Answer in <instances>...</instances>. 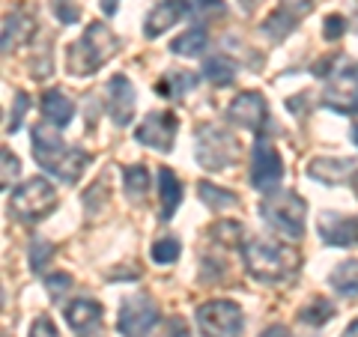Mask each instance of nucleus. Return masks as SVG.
Returning a JSON list of instances; mask_svg holds the SVG:
<instances>
[{
    "label": "nucleus",
    "instance_id": "1",
    "mask_svg": "<svg viewBox=\"0 0 358 337\" xmlns=\"http://www.w3.org/2000/svg\"><path fill=\"white\" fill-rule=\"evenodd\" d=\"M33 159L51 176H57L60 182L72 185L90 164V152L81 147H66V141L60 138V129L45 120L33 129Z\"/></svg>",
    "mask_w": 358,
    "mask_h": 337
},
{
    "label": "nucleus",
    "instance_id": "2",
    "mask_svg": "<svg viewBox=\"0 0 358 337\" xmlns=\"http://www.w3.org/2000/svg\"><path fill=\"white\" fill-rule=\"evenodd\" d=\"M242 260L254 280H260V284H281V280H287L299 268L301 257L284 242H266L251 236V239L242 242Z\"/></svg>",
    "mask_w": 358,
    "mask_h": 337
},
{
    "label": "nucleus",
    "instance_id": "3",
    "mask_svg": "<svg viewBox=\"0 0 358 337\" xmlns=\"http://www.w3.org/2000/svg\"><path fill=\"white\" fill-rule=\"evenodd\" d=\"M117 48H120V39L102 24V21H93V24L84 30V36L69 48L66 69H69V75H75V78H90L114 57Z\"/></svg>",
    "mask_w": 358,
    "mask_h": 337
},
{
    "label": "nucleus",
    "instance_id": "4",
    "mask_svg": "<svg viewBox=\"0 0 358 337\" xmlns=\"http://www.w3.org/2000/svg\"><path fill=\"white\" fill-rule=\"evenodd\" d=\"M305 212H308V203H305V197L296 194V191H272V194H266L263 203H260L263 221L278 236H284L289 242L305 236Z\"/></svg>",
    "mask_w": 358,
    "mask_h": 337
},
{
    "label": "nucleus",
    "instance_id": "5",
    "mask_svg": "<svg viewBox=\"0 0 358 337\" xmlns=\"http://www.w3.org/2000/svg\"><path fill=\"white\" fill-rule=\"evenodd\" d=\"M60 203V194H57V188H54L45 176H33L27 179L21 188L13 191V200H9V209H13V215L18 221H42V218H48L54 209H57Z\"/></svg>",
    "mask_w": 358,
    "mask_h": 337
},
{
    "label": "nucleus",
    "instance_id": "6",
    "mask_svg": "<svg viewBox=\"0 0 358 337\" xmlns=\"http://www.w3.org/2000/svg\"><path fill=\"white\" fill-rule=\"evenodd\" d=\"M239 159V141L221 126H203L197 131V162L203 171H227Z\"/></svg>",
    "mask_w": 358,
    "mask_h": 337
},
{
    "label": "nucleus",
    "instance_id": "7",
    "mask_svg": "<svg viewBox=\"0 0 358 337\" xmlns=\"http://www.w3.org/2000/svg\"><path fill=\"white\" fill-rule=\"evenodd\" d=\"M197 329L203 337H239L242 334V308L236 301H227V299H212L206 305L197 308Z\"/></svg>",
    "mask_w": 358,
    "mask_h": 337
},
{
    "label": "nucleus",
    "instance_id": "8",
    "mask_svg": "<svg viewBox=\"0 0 358 337\" xmlns=\"http://www.w3.org/2000/svg\"><path fill=\"white\" fill-rule=\"evenodd\" d=\"M284 179V162L281 152L275 150V143L266 138V134H257L254 150H251V185L263 194H272L278 191Z\"/></svg>",
    "mask_w": 358,
    "mask_h": 337
},
{
    "label": "nucleus",
    "instance_id": "9",
    "mask_svg": "<svg viewBox=\"0 0 358 337\" xmlns=\"http://www.w3.org/2000/svg\"><path fill=\"white\" fill-rule=\"evenodd\" d=\"M322 105L338 114H358V63H346L329 78L322 89Z\"/></svg>",
    "mask_w": 358,
    "mask_h": 337
},
{
    "label": "nucleus",
    "instance_id": "10",
    "mask_svg": "<svg viewBox=\"0 0 358 337\" xmlns=\"http://www.w3.org/2000/svg\"><path fill=\"white\" fill-rule=\"evenodd\" d=\"M155 322H159V305L147 293H134L122 301V310L117 320L122 337H147Z\"/></svg>",
    "mask_w": 358,
    "mask_h": 337
},
{
    "label": "nucleus",
    "instance_id": "11",
    "mask_svg": "<svg viewBox=\"0 0 358 337\" xmlns=\"http://www.w3.org/2000/svg\"><path fill=\"white\" fill-rule=\"evenodd\" d=\"M227 122L239 129H251L257 134H263L268 129V105L266 99L257 93V89H248V93H239L227 108Z\"/></svg>",
    "mask_w": 358,
    "mask_h": 337
},
{
    "label": "nucleus",
    "instance_id": "12",
    "mask_svg": "<svg viewBox=\"0 0 358 337\" xmlns=\"http://www.w3.org/2000/svg\"><path fill=\"white\" fill-rule=\"evenodd\" d=\"M176 129H179V120H176L173 110H159V114H150L141 122L138 131H134V138H138V143H143V147H150V150L171 152Z\"/></svg>",
    "mask_w": 358,
    "mask_h": 337
},
{
    "label": "nucleus",
    "instance_id": "13",
    "mask_svg": "<svg viewBox=\"0 0 358 337\" xmlns=\"http://www.w3.org/2000/svg\"><path fill=\"white\" fill-rule=\"evenodd\" d=\"M317 0H281V6L263 21V33L268 42H284L299 27V21L310 15Z\"/></svg>",
    "mask_w": 358,
    "mask_h": 337
},
{
    "label": "nucleus",
    "instance_id": "14",
    "mask_svg": "<svg viewBox=\"0 0 358 337\" xmlns=\"http://www.w3.org/2000/svg\"><path fill=\"white\" fill-rule=\"evenodd\" d=\"M105 105H108V114L117 126H129L131 114H134V87L126 75H114L105 87Z\"/></svg>",
    "mask_w": 358,
    "mask_h": 337
},
{
    "label": "nucleus",
    "instance_id": "15",
    "mask_svg": "<svg viewBox=\"0 0 358 337\" xmlns=\"http://www.w3.org/2000/svg\"><path fill=\"white\" fill-rule=\"evenodd\" d=\"M320 239L331 248H350L358 239V221L341 212H322L320 215Z\"/></svg>",
    "mask_w": 358,
    "mask_h": 337
},
{
    "label": "nucleus",
    "instance_id": "16",
    "mask_svg": "<svg viewBox=\"0 0 358 337\" xmlns=\"http://www.w3.org/2000/svg\"><path fill=\"white\" fill-rule=\"evenodd\" d=\"M63 317H66V322H69V329H75L78 334L84 337V334H93L99 329L105 310H102V305H99L96 299H75L72 305H66Z\"/></svg>",
    "mask_w": 358,
    "mask_h": 337
},
{
    "label": "nucleus",
    "instance_id": "17",
    "mask_svg": "<svg viewBox=\"0 0 358 337\" xmlns=\"http://www.w3.org/2000/svg\"><path fill=\"white\" fill-rule=\"evenodd\" d=\"M355 167L358 164L352 159H313L308 164V176L326 185H341L346 182V176L355 173Z\"/></svg>",
    "mask_w": 358,
    "mask_h": 337
},
{
    "label": "nucleus",
    "instance_id": "18",
    "mask_svg": "<svg viewBox=\"0 0 358 337\" xmlns=\"http://www.w3.org/2000/svg\"><path fill=\"white\" fill-rule=\"evenodd\" d=\"M179 18H185V15H182V9H179L176 0H159V3L150 9L147 21H143V36H147V39L162 36V33L171 30Z\"/></svg>",
    "mask_w": 358,
    "mask_h": 337
},
{
    "label": "nucleus",
    "instance_id": "19",
    "mask_svg": "<svg viewBox=\"0 0 358 337\" xmlns=\"http://www.w3.org/2000/svg\"><path fill=\"white\" fill-rule=\"evenodd\" d=\"M159 197H162V221H171L182 203V182L171 167H159Z\"/></svg>",
    "mask_w": 358,
    "mask_h": 337
},
{
    "label": "nucleus",
    "instance_id": "20",
    "mask_svg": "<svg viewBox=\"0 0 358 337\" xmlns=\"http://www.w3.org/2000/svg\"><path fill=\"white\" fill-rule=\"evenodd\" d=\"M42 114L57 129H66L75 117V102L66 93H60V89H48V93L42 96Z\"/></svg>",
    "mask_w": 358,
    "mask_h": 337
},
{
    "label": "nucleus",
    "instance_id": "21",
    "mask_svg": "<svg viewBox=\"0 0 358 337\" xmlns=\"http://www.w3.org/2000/svg\"><path fill=\"white\" fill-rule=\"evenodd\" d=\"M329 287L346 301L358 299V260H343L334 266V272L329 275Z\"/></svg>",
    "mask_w": 358,
    "mask_h": 337
},
{
    "label": "nucleus",
    "instance_id": "22",
    "mask_svg": "<svg viewBox=\"0 0 358 337\" xmlns=\"http://www.w3.org/2000/svg\"><path fill=\"white\" fill-rule=\"evenodd\" d=\"M33 18L27 13H13V15H6L3 21V51H13L18 48L24 39L33 36Z\"/></svg>",
    "mask_w": 358,
    "mask_h": 337
},
{
    "label": "nucleus",
    "instance_id": "23",
    "mask_svg": "<svg viewBox=\"0 0 358 337\" xmlns=\"http://www.w3.org/2000/svg\"><path fill=\"white\" fill-rule=\"evenodd\" d=\"M200 78L192 75V72H185V69H179V72H164V78L159 84H155V93L164 96V99H182L188 89H194L197 87Z\"/></svg>",
    "mask_w": 358,
    "mask_h": 337
},
{
    "label": "nucleus",
    "instance_id": "24",
    "mask_svg": "<svg viewBox=\"0 0 358 337\" xmlns=\"http://www.w3.org/2000/svg\"><path fill=\"white\" fill-rule=\"evenodd\" d=\"M197 197L212 209V212H227V209H239V197L227 188H218L212 182H200L197 185Z\"/></svg>",
    "mask_w": 358,
    "mask_h": 337
},
{
    "label": "nucleus",
    "instance_id": "25",
    "mask_svg": "<svg viewBox=\"0 0 358 337\" xmlns=\"http://www.w3.org/2000/svg\"><path fill=\"white\" fill-rule=\"evenodd\" d=\"M203 78L212 81L215 87H227L236 78V63H233L227 54H215V57H206L203 63Z\"/></svg>",
    "mask_w": 358,
    "mask_h": 337
},
{
    "label": "nucleus",
    "instance_id": "26",
    "mask_svg": "<svg viewBox=\"0 0 358 337\" xmlns=\"http://www.w3.org/2000/svg\"><path fill=\"white\" fill-rule=\"evenodd\" d=\"M206 45H209L206 30L197 24V27H192V30H185L182 36H176L173 45H171V51H173V54H182V57H200V54L206 51Z\"/></svg>",
    "mask_w": 358,
    "mask_h": 337
},
{
    "label": "nucleus",
    "instance_id": "27",
    "mask_svg": "<svg viewBox=\"0 0 358 337\" xmlns=\"http://www.w3.org/2000/svg\"><path fill=\"white\" fill-rule=\"evenodd\" d=\"M122 182H126L129 200L141 203V200L147 197V191H150V171L143 164H129L126 171H122Z\"/></svg>",
    "mask_w": 358,
    "mask_h": 337
},
{
    "label": "nucleus",
    "instance_id": "28",
    "mask_svg": "<svg viewBox=\"0 0 358 337\" xmlns=\"http://www.w3.org/2000/svg\"><path fill=\"white\" fill-rule=\"evenodd\" d=\"M334 305L329 299H313L308 308H301L299 310V320L305 322V325H313V329H320V325H326L329 320H334Z\"/></svg>",
    "mask_w": 358,
    "mask_h": 337
},
{
    "label": "nucleus",
    "instance_id": "29",
    "mask_svg": "<svg viewBox=\"0 0 358 337\" xmlns=\"http://www.w3.org/2000/svg\"><path fill=\"white\" fill-rule=\"evenodd\" d=\"M185 18H206L224 13V0H176Z\"/></svg>",
    "mask_w": 358,
    "mask_h": 337
},
{
    "label": "nucleus",
    "instance_id": "30",
    "mask_svg": "<svg viewBox=\"0 0 358 337\" xmlns=\"http://www.w3.org/2000/svg\"><path fill=\"white\" fill-rule=\"evenodd\" d=\"M179 251H182V245H179V239H173V236L155 239V242H152V248H150L152 260H155V263H162V266H171L176 257H179Z\"/></svg>",
    "mask_w": 358,
    "mask_h": 337
},
{
    "label": "nucleus",
    "instance_id": "31",
    "mask_svg": "<svg viewBox=\"0 0 358 337\" xmlns=\"http://www.w3.org/2000/svg\"><path fill=\"white\" fill-rule=\"evenodd\" d=\"M105 188H110V182H108V176H99L93 185H90V191H84V209L90 212V215H99V209L105 206V200H108V194H105Z\"/></svg>",
    "mask_w": 358,
    "mask_h": 337
},
{
    "label": "nucleus",
    "instance_id": "32",
    "mask_svg": "<svg viewBox=\"0 0 358 337\" xmlns=\"http://www.w3.org/2000/svg\"><path fill=\"white\" fill-rule=\"evenodd\" d=\"M51 257H54V245H51V242H45V239H39V236H36V239L30 242V268L39 275L42 268L51 263Z\"/></svg>",
    "mask_w": 358,
    "mask_h": 337
},
{
    "label": "nucleus",
    "instance_id": "33",
    "mask_svg": "<svg viewBox=\"0 0 358 337\" xmlns=\"http://www.w3.org/2000/svg\"><path fill=\"white\" fill-rule=\"evenodd\" d=\"M209 236H212L215 242H221V245H239V248H242V242L230 239V236H242V239H245V233H242V227H239L236 221H218L215 227L209 230Z\"/></svg>",
    "mask_w": 358,
    "mask_h": 337
},
{
    "label": "nucleus",
    "instance_id": "34",
    "mask_svg": "<svg viewBox=\"0 0 358 337\" xmlns=\"http://www.w3.org/2000/svg\"><path fill=\"white\" fill-rule=\"evenodd\" d=\"M30 108V96L27 93H15V108L9 110V122H6V134H15L21 129V120H24Z\"/></svg>",
    "mask_w": 358,
    "mask_h": 337
},
{
    "label": "nucleus",
    "instance_id": "35",
    "mask_svg": "<svg viewBox=\"0 0 358 337\" xmlns=\"http://www.w3.org/2000/svg\"><path fill=\"white\" fill-rule=\"evenodd\" d=\"M45 287H48V296H51L54 301H57V299H63V296L72 289V275H66V272H54V275L45 278Z\"/></svg>",
    "mask_w": 358,
    "mask_h": 337
},
{
    "label": "nucleus",
    "instance_id": "36",
    "mask_svg": "<svg viewBox=\"0 0 358 337\" xmlns=\"http://www.w3.org/2000/svg\"><path fill=\"white\" fill-rule=\"evenodd\" d=\"M54 15L60 18V24H75L78 15H81V9H78L72 0H54Z\"/></svg>",
    "mask_w": 358,
    "mask_h": 337
},
{
    "label": "nucleus",
    "instance_id": "37",
    "mask_svg": "<svg viewBox=\"0 0 358 337\" xmlns=\"http://www.w3.org/2000/svg\"><path fill=\"white\" fill-rule=\"evenodd\" d=\"M343 33H346V18L343 15H329L326 24H322V36H326L329 42H338Z\"/></svg>",
    "mask_w": 358,
    "mask_h": 337
},
{
    "label": "nucleus",
    "instance_id": "38",
    "mask_svg": "<svg viewBox=\"0 0 358 337\" xmlns=\"http://www.w3.org/2000/svg\"><path fill=\"white\" fill-rule=\"evenodd\" d=\"M30 337H60V334H57V329H54L51 317H36L30 325Z\"/></svg>",
    "mask_w": 358,
    "mask_h": 337
},
{
    "label": "nucleus",
    "instance_id": "39",
    "mask_svg": "<svg viewBox=\"0 0 358 337\" xmlns=\"http://www.w3.org/2000/svg\"><path fill=\"white\" fill-rule=\"evenodd\" d=\"M15 176H18V159L9 152V147H3V188L13 185Z\"/></svg>",
    "mask_w": 358,
    "mask_h": 337
},
{
    "label": "nucleus",
    "instance_id": "40",
    "mask_svg": "<svg viewBox=\"0 0 358 337\" xmlns=\"http://www.w3.org/2000/svg\"><path fill=\"white\" fill-rule=\"evenodd\" d=\"M159 337H188V325H185V320H179V317L164 320V329H162Z\"/></svg>",
    "mask_w": 358,
    "mask_h": 337
},
{
    "label": "nucleus",
    "instance_id": "41",
    "mask_svg": "<svg viewBox=\"0 0 358 337\" xmlns=\"http://www.w3.org/2000/svg\"><path fill=\"white\" fill-rule=\"evenodd\" d=\"M260 337H293V334H289V329H284V325H272V329H266Z\"/></svg>",
    "mask_w": 358,
    "mask_h": 337
},
{
    "label": "nucleus",
    "instance_id": "42",
    "mask_svg": "<svg viewBox=\"0 0 358 337\" xmlns=\"http://www.w3.org/2000/svg\"><path fill=\"white\" fill-rule=\"evenodd\" d=\"M117 6H120V0H102V13L105 15H117Z\"/></svg>",
    "mask_w": 358,
    "mask_h": 337
},
{
    "label": "nucleus",
    "instance_id": "43",
    "mask_svg": "<svg viewBox=\"0 0 358 337\" xmlns=\"http://www.w3.org/2000/svg\"><path fill=\"white\" fill-rule=\"evenodd\" d=\"M341 337H358V320H355V322H352L350 329H346V331H343Z\"/></svg>",
    "mask_w": 358,
    "mask_h": 337
},
{
    "label": "nucleus",
    "instance_id": "44",
    "mask_svg": "<svg viewBox=\"0 0 358 337\" xmlns=\"http://www.w3.org/2000/svg\"><path fill=\"white\" fill-rule=\"evenodd\" d=\"M239 6H242V9H254L257 0H239Z\"/></svg>",
    "mask_w": 358,
    "mask_h": 337
},
{
    "label": "nucleus",
    "instance_id": "45",
    "mask_svg": "<svg viewBox=\"0 0 358 337\" xmlns=\"http://www.w3.org/2000/svg\"><path fill=\"white\" fill-rule=\"evenodd\" d=\"M352 188H355V194H358V167H355V173H352Z\"/></svg>",
    "mask_w": 358,
    "mask_h": 337
},
{
    "label": "nucleus",
    "instance_id": "46",
    "mask_svg": "<svg viewBox=\"0 0 358 337\" xmlns=\"http://www.w3.org/2000/svg\"><path fill=\"white\" fill-rule=\"evenodd\" d=\"M352 141L358 143V122H352Z\"/></svg>",
    "mask_w": 358,
    "mask_h": 337
},
{
    "label": "nucleus",
    "instance_id": "47",
    "mask_svg": "<svg viewBox=\"0 0 358 337\" xmlns=\"http://www.w3.org/2000/svg\"><path fill=\"white\" fill-rule=\"evenodd\" d=\"M84 337H99V334H96V331H93V334H84Z\"/></svg>",
    "mask_w": 358,
    "mask_h": 337
}]
</instances>
